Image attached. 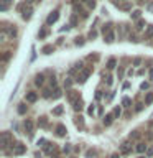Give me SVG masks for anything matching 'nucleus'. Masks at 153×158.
<instances>
[{"instance_id":"43","label":"nucleus","mask_w":153,"mask_h":158,"mask_svg":"<svg viewBox=\"0 0 153 158\" xmlns=\"http://www.w3.org/2000/svg\"><path fill=\"white\" fill-rule=\"evenodd\" d=\"M94 155H96V150H87V153H86L87 158H92Z\"/></svg>"},{"instance_id":"53","label":"nucleus","mask_w":153,"mask_h":158,"mask_svg":"<svg viewBox=\"0 0 153 158\" xmlns=\"http://www.w3.org/2000/svg\"><path fill=\"white\" fill-rule=\"evenodd\" d=\"M148 76H150V79L153 81V68H150V71H148Z\"/></svg>"},{"instance_id":"5","label":"nucleus","mask_w":153,"mask_h":158,"mask_svg":"<svg viewBox=\"0 0 153 158\" xmlns=\"http://www.w3.org/2000/svg\"><path fill=\"white\" fill-rule=\"evenodd\" d=\"M25 101L30 102V104L36 102V101H38V92H35V91H28L27 94H25Z\"/></svg>"},{"instance_id":"21","label":"nucleus","mask_w":153,"mask_h":158,"mask_svg":"<svg viewBox=\"0 0 153 158\" xmlns=\"http://www.w3.org/2000/svg\"><path fill=\"white\" fill-rule=\"evenodd\" d=\"M74 123H76V127H79V128H84V118H82L81 115L74 117Z\"/></svg>"},{"instance_id":"55","label":"nucleus","mask_w":153,"mask_h":158,"mask_svg":"<svg viewBox=\"0 0 153 158\" xmlns=\"http://www.w3.org/2000/svg\"><path fill=\"white\" fill-rule=\"evenodd\" d=\"M77 23V20H76V17H72L71 18V25H72V27H74V25H76Z\"/></svg>"},{"instance_id":"22","label":"nucleus","mask_w":153,"mask_h":158,"mask_svg":"<svg viewBox=\"0 0 153 158\" xmlns=\"http://www.w3.org/2000/svg\"><path fill=\"white\" fill-rule=\"evenodd\" d=\"M35 84H36V86H43V84H44V76H43V74H36V77H35Z\"/></svg>"},{"instance_id":"61","label":"nucleus","mask_w":153,"mask_h":158,"mask_svg":"<svg viewBox=\"0 0 153 158\" xmlns=\"http://www.w3.org/2000/svg\"><path fill=\"white\" fill-rule=\"evenodd\" d=\"M71 2H72V3H76V2H77V0H71Z\"/></svg>"},{"instance_id":"57","label":"nucleus","mask_w":153,"mask_h":158,"mask_svg":"<svg viewBox=\"0 0 153 158\" xmlns=\"http://www.w3.org/2000/svg\"><path fill=\"white\" fill-rule=\"evenodd\" d=\"M148 10H151V12H153V3H150V5H148Z\"/></svg>"},{"instance_id":"20","label":"nucleus","mask_w":153,"mask_h":158,"mask_svg":"<svg viewBox=\"0 0 153 158\" xmlns=\"http://www.w3.org/2000/svg\"><path fill=\"white\" fill-rule=\"evenodd\" d=\"M48 33H49V30H48V27H43L41 30H39V33H38V38H39V40L46 38V36H48Z\"/></svg>"},{"instance_id":"7","label":"nucleus","mask_w":153,"mask_h":158,"mask_svg":"<svg viewBox=\"0 0 153 158\" xmlns=\"http://www.w3.org/2000/svg\"><path fill=\"white\" fill-rule=\"evenodd\" d=\"M58 18H59V12H58V10H54V12H51V13L48 15L46 23H48V25H53V23L58 22Z\"/></svg>"},{"instance_id":"56","label":"nucleus","mask_w":153,"mask_h":158,"mask_svg":"<svg viewBox=\"0 0 153 158\" xmlns=\"http://www.w3.org/2000/svg\"><path fill=\"white\" fill-rule=\"evenodd\" d=\"M31 2H35V0H25V3H27V5H30ZM36 2H38V0H36Z\"/></svg>"},{"instance_id":"30","label":"nucleus","mask_w":153,"mask_h":158,"mask_svg":"<svg viewBox=\"0 0 153 158\" xmlns=\"http://www.w3.org/2000/svg\"><path fill=\"white\" fill-rule=\"evenodd\" d=\"M38 125L39 127H46L48 125V118L44 117V115H41V117H39V120H38Z\"/></svg>"},{"instance_id":"14","label":"nucleus","mask_w":153,"mask_h":158,"mask_svg":"<svg viewBox=\"0 0 153 158\" xmlns=\"http://www.w3.org/2000/svg\"><path fill=\"white\" fill-rule=\"evenodd\" d=\"M68 99H69V102H76L77 99H81V96H79V92L77 91H69L68 92Z\"/></svg>"},{"instance_id":"60","label":"nucleus","mask_w":153,"mask_h":158,"mask_svg":"<svg viewBox=\"0 0 153 158\" xmlns=\"http://www.w3.org/2000/svg\"><path fill=\"white\" fill-rule=\"evenodd\" d=\"M81 2H86V3H87V2H89V0H81Z\"/></svg>"},{"instance_id":"2","label":"nucleus","mask_w":153,"mask_h":158,"mask_svg":"<svg viewBox=\"0 0 153 158\" xmlns=\"http://www.w3.org/2000/svg\"><path fill=\"white\" fill-rule=\"evenodd\" d=\"M20 12H22V18L23 20H30L31 18V15H33V8L30 7V5H27V3H23V5H20Z\"/></svg>"},{"instance_id":"27","label":"nucleus","mask_w":153,"mask_h":158,"mask_svg":"<svg viewBox=\"0 0 153 158\" xmlns=\"http://www.w3.org/2000/svg\"><path fill=\"white\" fill-rule=\"evenodd\" d=\"M27 110H28V106L27 104H18V114H27Z\"/></svg>"},{"instance_id":"23","label":"nucleus","mask_w":153,"mask_h":158,"mask_svg":"<svg viewBox=\"0 0 153 158\" xmlns=\"http://www.w3.org/2000/svg\"><path fill=\"white\" fill-rule=\"evenodd\" d=\"M143 28H147V23H145V20H137V25H135V30H143Z\"/></svg>"},{"instance_id":"41","label":"nucleus","mask_w":153,"mask_h":158,"mask_svg":"<svg viewBox=\"0 0 153 158\" xmlns=\"http://www.w3.org/2000/svg\"><path fill=\"white\" fill-rule=\"evenodd\" d=\"M96 36H97V31H96V30H91V31H89V38L94 40Z\"/></svg>"},{"instance_id":"13","label":"nucleus","mask_w":153,"mask_h":158,"mask_svg":"<svg viewBox=\"0 0 153 158\" xmlns=\"http://www.w3.org/2000/svg\"><path fill=\"white\" fill-rule=\"evenodd\" d=\"M114 3H115L120 10H125V12H130V10H132V3H130V2H123V3H120V2H114Z\"/></svg>"},{"instance_id":"1","label":"nucleus","mask_w":153,"mask_h":158,"mask_svg":"<svg viewBox=\"0 0 153 158\" xmlns=\"http://www.w3.org/2000/svg\"><path fill=\"white\" fill-rule=\"evenodd\" d=\"M8 145H13L12 135H10V132H3L2 133V138H0V148H2V150H7Z\"/></svg>"},{"instance_id":"28","label":"nucleus","mask_w":153,"mask_h":158,"mask_svg":"<svg viewBox=\"0 0 153 158\" xmlns=\"http://www.w3.org/2000/svg\"><path fill=\"white\" fill-rule=\"evenodd\" d=\"M115 66H117V61H115V58H110V59L107 61V69H114Z\"/></svg>"},{"instance_id":"47","label":"nucleus","mask_w":153,"mask_h":158,"mask_svg":"<svg viewBox=\"0 0 153 158\" xmlns=\"http://www.w3.org/2000/svg\"><path fill=\"white\" fill-rule=\"evenodd\" d=\"M89 59H91V61H97V59H99V54H89Z\"/></svg>"},{"instance_id":"31","label":"nucleus","mask_w":153,"mask_h":158,"mask_svg":"<svg viewBox=\"0 0 153 158\" xmlns=\"http://www.w3.org/2000/svg\"><path fill=\"white\" fill-rule=\"evenodd\" d=\"M122 106H123V107H130V106H132V99H130V97H123V99H122Z\"/></svg>"},{"instance_id":"19","label":"nucleus","mask_w":153,"mask_h":158,"mask_svg":"<svg viewBox=\"0 0 153 158\" xmlns=\"http://www.w3.org/2000/svg\"><path fill=\"white\" fill-rule=\"evenodd\" d=\"M54 51V46H53V44H44V46L41 48V53L43 54H51Z\"/></svg>"},{"instance_id":"45","label":"nucleus","mask_w":153,"mask_h":158,"mask_svg":"<svg viewBox=\"0 0 153 158\" xmlns=\"http://www.w3.org/2000/svg\"><path fill=\"white\" fill-rule=\"evenodd\" d=\"M71 84H72V79H71V77L64 79V86H66V87H69V86H71Z\"/></svg>"},{"instance_id":"6","label":"nucleus","mask_w":153,"mask_h":158,"mask_svg":"<svg viewBox=\"0 0 153 158\" xmlns=\"http://www.w3.org/2000/svg\"><path fill=\"white\" fill-rule=\"evenodd\" d=\"M33 127H35L33 125V120H30V118H27V120L23 122V128H25V132H27L30 137L33 135Z\"/></svg>"},{"instance_id":"29","label":"nucleus","mask_w":153,"mask_h":158,"mask_svg":"<svg viewBox=\"0 0 153 158\" xmlns=\"http://www.w3.org/2000/svg\"><path fill=\"white\" fill-rule=\"evenodd\" d=\"M112 27H114L112 23H105V25L102 27V33L105 35V33H109V31H112Z\"/></svg>"},{"instance_id":"49","label":"nucleus","mask_w":153,"mask_h":158,"mask_svg":"<svg viewBox=\"0 0 153 158\" xmlns=\"http://www.w3.org/2000/svg\"><path fill=\"white\" fill-rule=\"evenodd\" d=\"M69 152H71V147H69V145H64V147H63V153H69Z\"/></svg>"},{"instance_id":"51","label":"nucleus","mask_w":153,"mask_h":158,"mask_svg":"<svg viewBox=\"0 0 153 158\" xmlns=\"http://www.w3.org/2000/svg\"><path fill=\"white\" fill-rule=\"evenodd\" d=\"M142 91H145V89H148V82H142Z\"/></svg>"},{"instance_id":"18","label":"nucleus","mask_w":153,"mask_h":158,"mask_svg":"<svg viewBox=\"0 0 153 158\" xmlns=\"http://www.w3.org/2000/svg\"><path fill=\"white\" fill-rule=\"evenodd\" d=\"M10 5H12V0H0V10H2V12L8 10Z\"/></svg>"},{"instance_id":"63","label":"nucleus","mask_w":153,"mask_h":158,"mask_svg":"<svg viewBox=\"0 0 153 158\" xmlns=\"http://www.w3.org/2000/svg\"><path fill=\"white\" fill-rule=\"evenodd\" d=\"M54 158H61V156H54Z\"/></svg>"},{"instance_id":"8","label":"nucleus","mask_w":153,"mask_h":158,"mask_svg":"<svg viewBox=\"0 0 153 158\" xmlns=\"http://www.w3.org/2000/svg\"><path fill=\"white\" fill-rule=\"evenodd\" d=\"M54 132H56V135H58V137H66L68 128H66V125H63V123H58L56 128H54Z\"/></svg>"},{"instance_id":"37","label":"nucleus","mask_w":153,"mask_h":158,"mask_svg":"<svg viewBox=\"0 0 153 158\" xmlns=\"http://www.w3.org/2000/svg\"><path fill=\"white\" fill-rule=\"evenodd\" d=\"M74 43H76L77 46H82V44H84V38H81V36H77L76 40H74Z\"/></svg>"},{"instance_id":"17","label":"nucleus","mask_w":153,"mask_h":158,"mask_svg":"<svg viewBox=\"0 0 153 158\" xmlns=\"http://www.w3.org/2000/svg\"><path fill=\"white\" fill-rule=\"evenodd\" d=\"M135 150H137L138 153H143V152L147 153L148 147H147V143H143V142H138V143H137V147H135Z\"/></svg>"},{"instance_id":"40","label":"nucleus","mask_w":153,"mask_h":158,"mask_svg":"<svg viewBox=\"0 0 153 158\" xmlns=\"http://www.w3.org/2000/svg\"><path fill=\"white\" fill-rule=\"evenodd\" d=\"M53 94H51V91H49V89H44L43 91V97H51Z\"/></svg>"},{"instance_id":"10","label":"nucleus","mask_w":153,"mask_h":158,"mask_svg":"<svg viewBox=\"0 0 153 158\" xmlns=\"http://www.w3.org/2000/svg\"><path fill=\"white\" fill-rule=\"evenodd\" d=\"M130 152H132V143L130 142H123L120 145V153L122 155H128Z\"/></svg>"},{"instance_id":"44","label":"nucleus","mask_w":153,"mask_h":158,"mask_svg":"<svg viewBox=\"0 0 153 158\" xmlns=\"http://www.w3.org/2000/svg\"><path fill=\"white\" fill-rule=\"evenodd\" d=\"M74 12H82V7L79 3H74ZM84 13V12H82Z\"/></svg>"},{"instance_id":"9","label":"nucleus","mask_w":153,"mask_h":158,"mask_svg":"<svg viewBox=\"0 0 153 158\" xmlns=\"http://www.w3.org/2000/svg\"><path fill=\"white\" fill-rule=\"evenodd\" d=\"M2 30L8 35L10 38H15V36H17V28H15L13 25H10V27H2Z\"/></svg>"},{"instance_id":"32","label":"nucleus","mask_w":153,"mask_h":158,"mask_svg":"<svg viewBox=\"0 0 153 158\" xmlns=\"http://www.w3.org/2000/svg\"><path fill=\"white\" fill-rule=\"evenodd\" d=\"M61 96H63L61 89H59V87H56V89H54V91H53V99H59Z\"/></svg>"},{"instance_id":"50","label":"nucleus","mask_w":153,"mask_h":158,"mask_svg":"<svg viewBox=\"0 0 153 158\" xmlns=\"http://www.w3.org/2000/svg\"><path fill=\"white\" fill-rule=\"evenodd\" d=\"M87 7H89V8H94V7H96V2H94V0H89V2H87Z\"/></svg>"},{"instance_id":"48","label":"nucleus","mask_w":153,"mask_h":158,"mask_svg":"<svg viewBox=\"0 0 153 158\" xmlns=\"http://www.w3.org/2000/svg\"><path fill=\"white\" fill-rule=\"evenodd\" d=\"M94 112H96V109H94V106H91V107L87 109V114H89V115H94Z\"/></svg>"},{"instance_id":"35","label":"nucleus","mask_w":153,"mask_h":158,"mask_svg":"<svg viewBox=\"0 0 153 158\" xmlns=\"http://www.w3.org/2000/svg\"><path fill=\"white\" fill-rule=\"evenodd\" d=\"M10 56H12V53H10V51H5V53L2 54V61H8Z\"/></svg>"},{"instance_id":"36","label":"nucleus","mask_w":153,"mask_h":158,"mask_svg":"<svg viewBox=\"0 0 153 158\" xmlns=\"http://www.w3.org/2000/svg\"><path fill=\"white\" fill-rule=\"evenodd\" d=\"M138 137H140V132H138V130H133L130 133V140H135V138H138Z\"/></svg>"},{"instance_id":"59","label":"nucleus","mask_w":153,"mask_h":158,"mask_svg":"<svg viewBox=\"0 0 153 158\" xmlns=\"http://www.w3.org/2000/svg\"><path fill=\"white\" fill-rule=\"evenodd\" d=\"M138 158H148V156H143V155H140V156H138Z\"/></svg>"},{"instance_id":"25","label":"nucleus","mask_w":153,"mask_h":158,"mask_svg":"<svg viewBox=\"0 0 153 158\" xmlns=\"http://www.w3.org/2000/svg\"><path fill=\"white\" fill-rule=\"evenodd\" d=\"M145 36H147V38H153V25H148V27H147Z\"/></svg>"},{"instance_id":"33","label":"nucleus","mask_w":153,"mask_h":158,"mask_svg":"<svg viewBox=\"0 0 153 158\" xmlns=\"http://www.w3.org/2000/svg\"><path fill=\"white\" fill-rule=\"evenodd\" d=\"M130 15H132V18H133V20H140L142 12H140V10H133V12H132Z\"/></svg>"},{"instance_id":"12","label":"nucleus","mask_w":153,"mask_h":158,"mask_svg":"<svg viewBox=\"0 0 153 158\" xmlns=\"http://www.w3.org/2000/svg\"><path fill=\"white\" fill-rule=\"evenodd\" d=\"M104 41H105L107 44H110V43L115 41V33H114V30H112V31H109V33L104 35Z\"/></svg>"},{"instance_id":"58","label":"nucleus","mask_w":153,"mask_h":158,"mask_svg":"<svg viewBox=\"0 0 153 158\" xmlns=\"http://www.w3.org/2000/svg\"><path fill=\"white\" fill-rule=\"evenodd\" d=\"M110 158H118V155H117V153H114V155H110Z\"/></svg>"},{"instance_id":"4","label":"nucleus","mask_w":153,"mask_h":158,"mask_svg":"<svg viewBox=\"0 0 153 158\" xmlns=\"http://www.w3.org/2000/svg\"><path fill=\"white\" fill-rule=\"evenodd\" d=\"M12 152H13V155H23V153L27 152V147H25L22 142H15L12 145Z\"/></svg>"},{"instance_id":"42","label":"nucleus","mask_w":153,"mask_h":158,"mask_svg":"<svg viewBox=\"0 0 153 158\" xmlns=\"http://www.w3.org/2000/svg\"><path fill=\"white\" fill-rule=\"evenodd\" d=\"M49 82H51V86H53L54 89L58 87V86H56V77H54V76H51V77H49Z\"/></svg>"},{"instance_id":"11","label":"nucleus","mask_w":153,"mask_h":158,"mask_svg":"<svg viewBox=\"0 0 153 158\" xmlns=\"http://www.w3.org/2000/svg\"><path fill=\"white\" fill-rule=\"evenodd\" d=\"M44 153H46V155H53V153H56V145L48 142L46 145H44Z\"/></svg>"},{"instance_id":"52","label":"nucleus","mask_w":153,"mask_h":158,"mask_svg":"<svg viewBox=\"0 0 153 158\" xmlns=\"http://www.w3.org/2000/svg\"><path fill=\"white\" fill-rule=\"evenodd\" d=\"M101 97H102V91H97V92H96V99L99 101V99H101Z\"/></svg>"},{"instance_id":"62","label":"nucleus","mask_w":153,"mask_h":158,"mask_svg":"<svg viewBox=\"0 0 153 158\" xmlns=\"http://www.w3.org/2000/svg\"><path fill=\"white\" fill-rule=\"evenodd\" d=\"M69 158H76V156H69Z\"/></svg>"},{"instance_id":"38","label":"nucleus","mask_w":153,"mask_h":158,"mask_svg":"<svg viewBox=\"0 0 153 158\" xmlns=\"http://www.w3.org/2000/svg\"><path fill=\"white\" fill-rule=\"evenodd\" d=\"M105 79H104V81H105V84L107 86H112V82H114V79H112V76H104Z\"/></svg>"},{"instance_id":"46","label":"nucleus","mask_w":153,"mask_h":158,"mask_svg":"<svg viewBox=\"0 0 153 158\" xmlns=\"http://www.w3.org/2000/svg\"><path fill=\"white\" fill-rule=\"evenodd\" d=\"M143 106H145V104H142V102H138V104H137V106H135V110H137V112H140V110H142V109H143Z\"/></svg>"},{"instance_id":"34","label":"nucleus","mask_w":153,"mask_h":158,"mask_svg":"<svg viewBox=\"0 0 153 158\" xmlns=\"http://www.w3.org/2000/svg\"><path fill=\"white\" fill-rule=\"evenodd\" d=\"M112 114H114V117H115V118H118V117L122 115V109H120V107H115V109H114V112H112Z\"/></svg>"},{"instance_id":"39","label":"nucleus","mask_w":153,"mask_h":158,"mask_svg":"<svg viewBox=\"0 0 153 158\" xmlns=\"http://www.w3.org/2000/svg\"><path fill=\"white\" fill-rule=\"evenodd\" d=\"M145 156H153V147H148V150H147V153H145Z\"/></svg>"},{"instance_id":"24","label":"nucleus","mask_w":153,"mask_h":158,"mask_svg":"<svg viewBox=\"0 0 153 158\" xmlns=\"http://www.w3.org/2000/svg\"><path fill=\"white\" fill-rule=\"evenodd\" d=\"M64 112V107L63 106H56L53 109V115H61V114Z\"/></svg>"},{"instance_id":"16","label":"nucleus","mask_w":153,"mask_h":158,"mask_svg":"<svg viewBox=\"0 0 153 158\" xmlns=\"http://www.w3.org/2000/svg\"><path fill=\"white\" fill-rule=\"evenodd\" d=\"M72 109L76 112H81L82 109H84V102H82V99H77L76 102H72Z\"/></svg>"},{"instance_id":"26","label":"nucleus","mask_w":153,"mask_h":158,"mask_svg":"<svg viewBox=\"0 0 153 158\" xmlns=\"http://www.w3.org/2000/svg\"><path fill=\"white\" fill-rule=\"evenodd\" d=\"M151 102H153V92H147V96H145V106H150Z\"/></svg>"},{"instance_id":"15","label":"nucleus","mask_w":153,"mask_h":158,"mask_svg":"<svg viewBox=\"0 0 153 158\" xmlns=\"http://www.w3.org/2000/svg\"><path fill=\"white\" fill-rule=\"evenodd\" d=\"M114 118H115V117H114V114H105V115H104V118H102L104 125L109 127V125H110V123L114 122Z\"/></svg>"},{"instance_id":"54","label":"nucleus","mask_w":153,"mask_h":158,"mask_svg":"<svg viewBox=\"0 0 153 158\" xmlns=\"http://www.w3.org/2000/svg\"><path fill=\"white\" fill-rule=\"evenodd\" d=\"M133 64H135V66H138V64H140V58H135V59H133Z\"/></svg>"},{"instance_id":"3","label":"nucleus","mask_w":153,"mask_h":158,"mask_svg":"<svg viewBox=\"0 0 153 158\" xmlns=\"http://www.w3.org/2000/svg\"><path fill=\"white\" fill-rule=\"evenodd\" d=\"M89 74H91V68H84L82 71H79L77 77H76V82H79V84H84V82L87 81Z\"/></svg>"}]
</instances>
